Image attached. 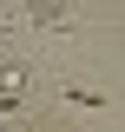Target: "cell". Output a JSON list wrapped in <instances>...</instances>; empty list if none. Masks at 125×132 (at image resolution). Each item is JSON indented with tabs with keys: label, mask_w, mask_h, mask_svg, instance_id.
Listing matches in <instances>:
<instances>
[{
	"label": "cell",
	"mask_w": 125,
	"mask_h": 132,
	"mask_svg": "<svg viewBox=\"0 0 125 132\" xmlns=\"http://www.w3.org/2000/svg\"><path fill=\"white\" fill-rule=\"evenodd\" d=\"M73 106H86V112H105V93H86V86H59Z\"/></svg>",
	"instance_id": "7a4b0ae2"
},
{
	"label": "cell",
	"mask_w": 125,
	"mask_h": 132,
	"mask_svg": "<svg viewBox=\"0 0 125 132\" xmlns=\"http://www.w3.org/2000/svg\"><path fill=\"white\" fill-rule=\"evenodd\" d=\"M13 106H20V93H13V86H0V112H13Z\"/></svg>",
	"instance_id": "3957f363"
},
{
	"label": "cell",
	"mask_w": 125,
	"mask_h": 132,
	"mask_svg": "<svg viewBox=\"0 0 125 132\" xmlns=\"http://www.w3.org/2000/svg\"><path fill=\"white\" fill-rule=\"evenodd\" d=\"M33 20H40V27H59L66 20V0H33Z\"/></svg>",
	"instance_id": "6da1fadb"
}]
</instances>
